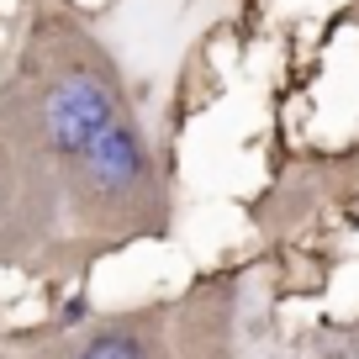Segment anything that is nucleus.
Segmentation results:
<instances>
[{
    "label": "nucleus",
    "instance_id": "1",
    "mask_svg": "<svg viewBox=\"0 0 359 359\" xmlns=\"http://www.w3.org/2000/svg\"><path fill=\"white\" fill-rule=\"evenodd\" d=\"M127 111L133 101L111 48L64 11L37 16L11 79L0 85V143L64 164Z\"/></svg>",
    "mask_w": 359,
    "mask_h": 359
},
{
    "label": "nucleus",
    "instance_id": "3",
    "mask_svg": "<svg viewBox=\"0 0 359 359\" xmlns=\"http://www.w3.org/2000/svg\"><path fill=\"white\" fill-rule=\"evenodd\" d=\"M58 217V175L53 164L0 143V238H37Z\"/></svg>",
    "mask_w": 359,
    "mask_h": 359
},
{
    "label": "nucleus",
    "instance_id": "2",
    "mask_svg": "<svg viewBox=\"0 0 359 359\" xmlns=\"http://www.w3.org/2000/svg\"><path fill=\"white\" fill-rule=\"evenodd\" d=\"M53 175H58V212H74L79 222L116 227V233H133V217L148 212L158 196V169L133 111L101 127L74 158L53 164Z\"/></svg>",
    "mask_w": 359,
    "mask_h": 359
}]
</instances>
